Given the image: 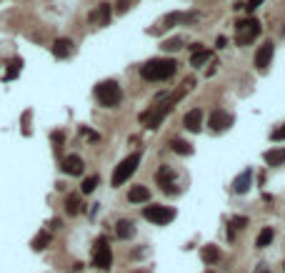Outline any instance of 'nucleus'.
I'll return each instance as SVG.
<instances>
[{"mask_svg":"<svg viewBox=\"0 0 285 273\" xmlns=\"http://www.w3.org/2000/svg\"><path fill=\"white\" fill-rule=\"evenodd\" d=\"M93 266L100 268V271H108V268L113 266V253H110V246H108V238H98V241H95Z\"/></svg>","mask_w":285,"mask_h":273,"instance_id":"nucleus-4","label":"nucleus"},{"mask_svg":"<svg viewBox=\"0 0 285 273\" xmlns=\"http://www.w3.org/2000/svg\"><path fill=\"white\" fill-rule=\"evenodd\" d=\"M208 125H210L215 133H223V131H228L230 125H233V115L225 113V111H220V108H215L210 113V118H208Z\"/></svg>","mask_w":285,"mask_h":273,"instance_id":"nucleus-7","label":"nucleus"},{"mask_svg":"<svg viewBox=\"0 0 285 273\" xmlns=\"http://www.w3.org/2000/svg\"><path fill=\"white\" fill-rule=\"evenodd\" d=\"M90 23H95V25H108V23H110V5L100 3L98 10L90 13Z\"/></svg>","mask_w":285,"mask_h":273,"instance_id":"nucleus-11","label":"nucleus"},{"mask_svg":"<svg viewBox=\"0 0 285 273\" xmlns=\"http://www.w3.org/2000/svg\"><path fill=\"white\" fill-rule=\"evenodd\" d=\"M258 35H260V23L255 18H245L238 23V46H248Z\"/></svg>","mask_w":285,"mask_h":273,"instance_id":"nucleus-6","label":"nucleus"},{"mask_svg":"<svg viewBox=\"0 0 285 273\" xmlns=\"http://www.w3.org/2000/svg\"><path fill=\"white\" fill-rule=\"evenodd\" d=\"M138 163H140V153H130L125 160H120V165L115 168V173H113V185H123L130 176L138 171Z\"/></svg>","mask_w":285,"mask_h":273,"instance_id":"nucleus-3","label":"nucleus"},{"mask_svg":"<svg viewBox=\"0 0 285 273\" xmlns=\"http://www.w3.org/2000/svg\"><path fill=\"white\" fill-rule=\"evenodd\" d=\"M170 178H173V171H170V168L165 165V168H160V173H158V181H160V188H163V191L165 193H178V191H175V188H173V183H170Z\"/></svg>","mask_w":285,"mask_h":273,"instance_id":"nucleus-17","label":"nucleus"},{"mask_svg":"<svg viewBox=\"0 0 285 273\" xmlns=\"http://www.w3.org/2000/svg\"><path fill=\"white\" fill-rule=\"evenodd\" d=\"M175 70H178V63H175L173 58H153V60H148L145 66L140 68V75H143V80L158 83V80L173 78Z\"/></svg>","mask_w":285,"mask_h":273,"instance_id":"nucleus-1","label":"nucleus"},{"mask_svg":"<svg viewBox=\"0 0 285 273\" xmlns=\"http://www.w3.org/2000/svg\"><path fill=\"white\" fill-rule=\"evenodd\" d=\"M195 18H198L195 13H170V15L165 18V25L173 28L175 23H190V20H195Z\"/></svg>","mask_w":285,"mask_h":273,"instance_id":"nucleus-16","label":"nucleus"},{"mask_svg":"<svg viewBox=\"0 0 285 273\" xmlns=\"http://www.w3.org/2000/svg\"><path fill=\"white\" fill-rule=\"evenodd\" d=\"M230 226H233V228H245V226H248V218H245V216H235V218L230 221Z\"/></svg>","mask_w":285,"mask_h":273,"instance_id":"nucleus-28","label":"nucleus"},{"mask_svg":"<svg viewBox=\"0 0 285 273\" xmlns=\"http://www.w3.org/2000/svg\"><path fill=\"white\" fill-rule=\"evenodd\" d=\"M283 268H285V266H283Z\"/></svg>","mask_w":285,"mask_h":273,"instance_id":"nucleus-32","label":"nucleus"},{"mask_svg":"<svg viewBox=\"0 0 285 273\" xmlns=\"http://www.w3.org/2000/svg\"><path fill=\"white\" fill-rule=\"evenodd\" d=\"M98 183H100V178H98V176H90V178H85V181H83L80 191H83V193H93L95 188H98Z\"/></svg>","mask_w":285,"mask_h":273,"instance_id":"nucleus-26","label":"nucleus"},{"mask_svg":"<svg viewBox=\"0 0 285 273\" xmlns=\"http://www.w3.org/2000/svg\"><path fill=\"white\" fill-rule=\"evenodd\" d=\"M250 185H253V171H250V168H245V171L233 181V193L235 196H243V193L250 191Z\"/></svg>","mask_w":285,"mask_h":273,"instance_id":"nucleus-9","label":"nucleus"},{"mask_svg":"<svg viewBox=\"0 0 285 273\" xmlns=\"http://www.w3.org/2000/svg\"><path fill=\"white\" fill-rule=\"evenodd\" d=\"M128 201L130 203H148L150 201V191H148L145 185H133L128 191Z\"/></svg>","mask_w":285,"mask_h":273,"instance_id":"nucleus-14","label":"nucleus"},{"mask_svg":"<svg viewBox=\"0 0 285 273\" xmlns=\"http://www.w3.org/2000/svg\"><path fill=\"white\" fill-rule=\"evenodd\" d=\"M273 53H275V46H273V43L260 46L258 53H255V68H258V70H265V68L270 66V60H273Z\"/></svg>","mask_w":285,"mask_h":273,"instance_id":"nucleus-8","label":"nucleus"},{"mask_svg":"<svg viewBox=\"0 0 285 273\" xmlns=\"http://www.w3.org/2000/svg\"><path fill=\"white\" fill-rule=\"evenodd\" d=\"M143 216L150 221V223H155V226H165L175 218V211L168 205H145L143 208Z\"/></svg>","mask_w":285,"mask_h":273,"instance_id":"nucleus-5","label":"nucleus"},{"mask_svg":"<svg viewBox=\"0 0 285 273\" xmlns=\"http://www.w3.org/2000/svg\"><path fill=\"white\" fill-rule=\"evenodd\" d=\"M63 171L68 176H80L83 173V158L80 156H68L63 158Z\"/></svg>","mask_w":285,"mask_h":273,"instance_id":"nucleus-12","label":"nucleus"},{"mask_svg":"<svg viewBox=\"0 0 285 273\" xmlns=\"http://www.w3.org/2000/svg\"><path fill=\"white\" fill-rule=\"evenodd\" d=\"M273 140H285V123L280 125L278 131H273Z\"/></svg>","mask_w":285,"mask_h":273,"instance_id":"nucleus-29","label":"nucleus"},{"mask_svg":"<svg viewBox=\"0 0 285 273\" xmlns=\"http://www.w3.org/2000/svg\"><path fill=\"white\" fill-rule=\"evenodd\" d=\"M115 236H118L120 241L133 238V236H135V226H133V221H118V226H115Z\"/></svg>","mask_w":285,"mask_h":273,"instance_id":"nucleus-15","label":"nucleus"},{"mask_svg":"<svg viewBox=\"0 0 285 273\" xmlns=\"http://www.w3.org/2000/svg\"><path fill=\"white\" fill-rule=\"evenodd\" d=\"M65 211H68V216H78L83 211V203H80V198L75 193H70L68 198H65Z\"/></svg>","mask_w":285,"mask_h":273,"instance_id":"nucleus-19","label":"nucleus"},{"mask_svg":"<svg viewBox=\"0 0 285 273\" xmlns=\"http://www.w3.org/2000/svg\"><path fill=\"white\" fill-rule=\"evenodd\" d=\"M200 256H203L205 263H218V261H220V248H218V246H205L200 250Z\"/></svg>","mask_w":285,"mask_h":273,"instance_id":"nucleus-21","label":"nucleus"},{"mask_svg":"<svg viewBox=\"0 0 285 273\" xmlns=\"http://www.w3.org/2000/svg\"><path fill=\"white\" fill-rule=\"evenodd\" d=\"M170 148L178 153V156H190V153H193V145L185 143V140H180V138H175V140L170 143Z\"/></svg>","mask_w":285,"mask_h":273,"instance_id":"nucleus-22","label":"nucleus"},{"mask_svg":"<svg viewBox=\"0 0 285 273\" xmlns=\"http://www.w3.org/2000/svg\"><path fill=\"white\" fill-rule=\"evenodd\" d=\"M95 98H98L100 106L115 108V106H120V100H123V91H120V86L115 80H103V83L95 86Z\"/></svg>","mask_w":285,"mask_h":273,"instance_id":"nucleus-2","label":"nucleus"},{"mask_svg":"<svg viewBox=\"0 0 285 273\" xmlns=\"http://www.w3.org/2000/svg\"><path fill=\"white\" fill-rule=\"evenodd\" d=\"M20 66H23V60L20 58H13L10 63H8V70H5V80H13L18 73H20Z\"/></svg>","mask_w":285,"mask_h":273,"instance_id":"nucleus-25","label":"nucleus"},{"mask_svg":"<svg viewBox=\"0 0 285 273\" xmlns=\"http://www.w3.org/2000/svg\"><path fill=\"white\" fill-rule=\"evenodd\" d=\"M260 273H265V271H260Z\"/></svg>","mask_w":285,"mask_h":273,"instance_id":"nucleus-31","label":"nucleus"},{"mask_svg":"<svg viewBox=\"0 0 285 273\" xmlns=\"http://www.w3.org/2000/svg\"><path fill=\"white\" fill-rule=\"evenodd\" d=\"M265 163L268 165H283L285 163V148H273L265 153Z\"/></svg>","mask_w":285,"mask_h":273,"instance_id":"nucleus-20","label":"nucleus"},{"mask_svg":"<svg viewBox=\"0 0 285 273\" xmlns=\"http://www.w3.org/2000/svg\"><path fill=\"white\" fill-rule=\"evenodd\" d=\"M73 53V40L70 38H60L53 43V55L55 58H68Z\"/></svg>","mask_w":285,"mask_h":273,"instance_id":"nucleus-13","label":"nucleus"},{"mask_svg":"<svg viewBox=\"0 0 285 273\" xmlns=\"http://www.w3.org/2000/svg\"><path fill=\"white\" fill-rule=\"evenodd\" d=\"M183 48V38H170V40H165V43H163V50L168 53H175V50H180Z\"/></svg>","mask_w":285,"mask_h":273,"instance_id":"nucleus-27","label":"nucleus"},{"mask_svg":"<svg viewBox=\"0 0 285 273\" xmlns=\"http://www.w3.org/2000/svg\"><path fill=\"white\" fill-rule=\"evenodd\" d=\"M273 236H275V233H273V228H263L260 233H258V241H255V246H258V248H265V246L273 241Z\"/></svg>","mask_w":285,"mask_h":273,"instance_id":"nucleus-24","label":"nucleus"},{"mask_svg":"<svg viewBox=\"0 0 285 273\" xmlns=\"http://www.w3.org/2000/svg\"><path fill=\"white\" fill-rule=\"evenodd\" d=\"M183 125H185L190 133H200V128H203V111H200V108L188 111L185 118H183Z\"/></svg>","mask_w":285,"mask_h":273,"instance_id":"nucleus-10","label":"nucleus"},{"mask_svg":"<svg viewBox=\"0 0 285 273\" xmlns=\"http://www.w3.org/2000/svg\"><path fill=\"white\" fill-rule=\"evenodd\" d=\"M208 60H210V53H208V50H203V48H198V46H193V58H190V66L200 68V66H205Z\"/></svg>","mask_w":285,"mask_h":273,"instance_id":"nucleus-18","label":"nucleus"},{"mask_svg":"<svg viewBox=\"0 0 285 273\" xmlns=\"http://www.w3.org/2000/svg\"><path fill=\"white\" fill-rule=\"evenodd\" d=\"M260 3H263V0H248V5H245V8H248V13H253Z\"/></svg>","mask_w":285,"mask_h":273,"instance_id":"nucleus-30","label":"nucleus"},{"mask_svg":"<svg viewBox=\"0 0 285 273\" xmlns=\"http://www.w3.org/2000/svg\"><path fill=\"white\" fill-rule=\"evenodd\" d=\"M48 243H50V233H48V230H40V233L33 238V248H35V250L48 248Z\"/></svg>","mask_w":285,"mask_h":273,"instance_id":"nucleus-23","label":"nucleus"}]
</instances>
